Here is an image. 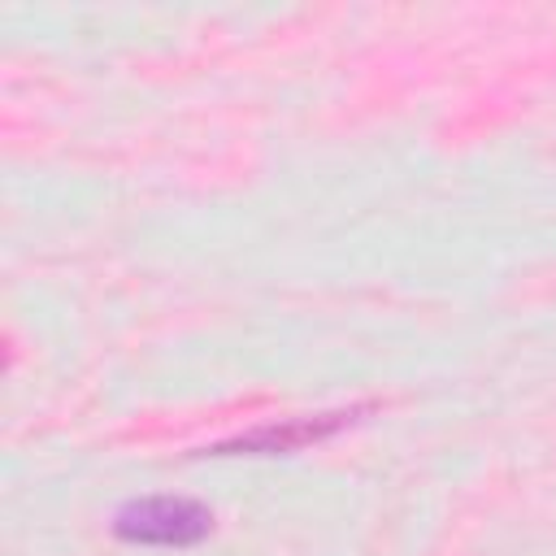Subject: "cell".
Returning a JSON list of instances; mask_svg holds the SVG:
<instances>
[{
    "mask_svg": "<svg viewBox=\"0 0 556 556\" xmlns=\"http://www.w3.org/2000/svg\"><path fill=\"white\" fill-rule=\"evenodd\" d=\"M117 539L148 547H191L213 530V513L182 495H148L117 513Z\"/></svg>",
    "mask_w": 556,
    "mask_h": 556,
    "instance_id": "cell-1",
    "label": "cell"
},
{
    "mask_svg": "<svg viewBox=\"0 0 556 556\" xmlns=\"http://www.w3.org/2000/svg\"><path fill=\"white\" fill-rule=\"evenodd\" d=\"M356 413H321V417H291V421H278V426H256L239 439H226L217 443L213 452L230 456V452H248V456H278V452H300L308 443H321L330 439L334 430H343Z\"/></svg>",
    "mask_w": 556,
    "mask_h": 556,
    "instance_id": "cell-2",
    "label": "cell"
}]
</instances>
